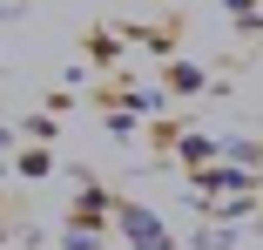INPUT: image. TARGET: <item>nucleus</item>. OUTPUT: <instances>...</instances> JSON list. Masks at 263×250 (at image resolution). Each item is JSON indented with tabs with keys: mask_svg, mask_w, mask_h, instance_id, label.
<instances>
[{
	"mask_svg": "<svg viewBox=\"0 0 263 250\" xmlns=\"http://www.w3.org/2000/svg\"><path fill=\"white\" fill-rule=\"evenodd\" d=\"M122 223H128V237H135L142 250H169V230H162V223H155L148 210H122Z\"/></svg>",
	"mask_w": 263,
	"mask_h": 250,
	"instance_id": "obj_1",
	"label": "nucleus"
},
{
	"mask_svg": "<svg viewBox=\"0 0 263 250\" xmlns=\"http://www.w3.org/2000/svg\"><path fill=\"white\" fill-rule=\"evenodd\" d=\"M101 210H108V196H81V217L74 223H101Z\"/></svg>",
	"mask_w": 263,
	"mask_h": 250,
	"instance_id": "obj_2",
	"label": "nucleus"
}]
</instances>
